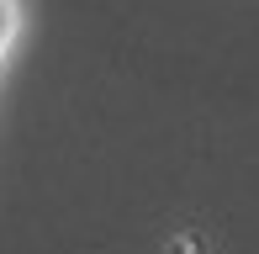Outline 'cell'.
<instances>
[{
	"label": "cell",
	"mask_w": 259,
	"mask_h": 254,
	"mask_svg": "<svg viewBox=\"0 0 259 254\" xmlns=\"http://www.w3.org/2000/svg\"><path fill=\"white\" fill-rule=\"evenodd\" d=\"M6 27H11V6L0 0V43H6Z\"/></svg>",
	"instance_id": "cell-1"
}]
</instances>
